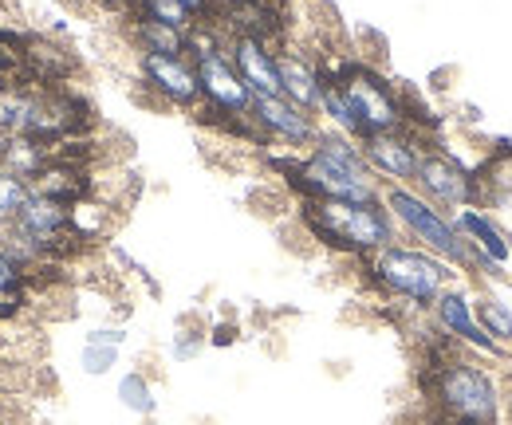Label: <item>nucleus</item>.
<instances>
[{
    "label": "nucleus",
    "instance_id": "obj_16",
    "mask_svg": "<svg viewBox=\"0 0 512 425\" xmlns=\"http://www.w3.org/2000/svg\"><path fill=\"white\" fill-rule=\"evenodd\" d=\"M130 40V52H158V56H190V36L182 28H170V24H158V20H146V16H127L123 20Z\"/></svg>",
    "mask_w": 512,
    "mask_h": 425
},
{
    "label": "nucleus",
    "instance_id": "obj_28",
    "mask_svg": "<svg viewBox=\"0 0 512 425\" xmlns=\"http://www.w3.org/2000/svg\"><path fill=\"white\" fill-rule=\"evenodd\" d=\"M233 339H237V327H217V339H213V343L225 347V343H233Z\"/></svg>",
    "mask_w": 512,
    "mask_h": 425
},
{
    "label": "nucleus",
    "instance_id": "obj_24",
    "mask_svg": "<svg viewBox=\"0 0 512 425\" xmlns=\"http://www.w3.org/2000/svg\"><path fill=\"white\" fill-rule=\"evenodd\" d=\"M205 347V331H178L174 339V359H193Z\"/></svg>",
    "mask_w": 512,
    "mask_h": 425
},
{
    "label": "nucleus",
    "instance_id": "obj_1",
    "mask_svg": "<svg viewBox=\"0 0 512 425\" xmlns=\"http://www.w3.org/2000/svg\"><path fill=\"white\" fill-rule=\"evenodd\" d=\"M276 178L300 201H379L383 182L371 174L359 138L339 130H320V138L304 154H268Z\"/></svg>",
    "mask_w": 512,
    "mask_h": 425
},
{
    "label": "nucleus",
    "instance_id": "obj_27",
    "mask_svg": "<svg viewBox=\"0 0 512 425\" xmlns=\"http://www.w3.org/2000/svg\"><path fill=\"white\" fill-rule=\"evenodd\" d=\"M99 12H111V16H123L127 20L130 12H134V0H91Z\"/></svg>",
    "mask_w": 512,
    "mask_h": 425
},
{
    "label": "nucleus",
    "instance_id": "obj_26",
    "mask_svg": "<svg viewBox=\"0 0 512 425\" xmlns=\"http://www.w3.org/2000/svg\"><path fill=\"white\" fill-rule=\"evenodd\" d=\"M186 12H190L193 20L201 24V28H209L213 24V16H217V8H213V0H178Z\"/></svg>",
    "mask_w": 512,
    "mask_h": 425
},
{
    "label": "nucleus",
    "instance_id": "obj_12",
    "mask_svg": "<svg viewBox=\"0 0 512 425\" xmlns=\"http://www.w3.org/2000/svg\"><path fill=\"white\" fill-rule=\"evenodd\" d=\"M359 146H363V158H367L371 174L383 185H414L422 154L430 146V134L414 130V126H402V130L367 134V138H359Z\"/></svg>",
    "mask_w": 512,
    "mask_h": 425
},
{
    "label": "nucleus",
    "instance_id": "obj_14",
    "mask_svg": "<svg viewBox=\"0 0 512 425\" xmlns=\"http://www.w3.org/2000/svg\"><path fill=\"white\" fill-rule=\"evenodd\" d=\"M453 225H457L461 241L469 244L473 252H481L485 260H493L501 272H509L512 268V229L497 217V213H489V209H481V205H465V209L453 213Z\"/></svg>",
    "mask_w": 512,
    "mask_h": 425
},
{
    "label": "nucleus",
    "instance_id": "obj_21",
    "mask_svg": "<svg viewBox=\"0 0 512 425\" xmlns=\"http://www.w3.org/2000/svg\"><path fill=\"white\" fill-rule=\"evenodd\" d=\"M130 16H146V20H158V24L182 28V32H197V28H201V24L193 20L178 0H134V12H130Z\"/></svg>",
    "mask_w": 512,
    "mask_h": 425
},
{
    "label": "nucleus",
    "instance_id": "obj_22",
    "mask_svg": "<svg viewBox=\"0 0 512 425\" xmlns=\"http://www.w3.org/2000/svg\"><path fill=\"white\" fill-rule=\"evenodd\" d=\"M32 197V185L8 170H0V229L16 221V213L24 209V201Z\"/></svg>",
    "mask_w": 512,
    "mask_h": 425
},
{
    "label": "nucleus",
    "instance_id": "obj_2",
    "mask_svg": "<svg viewBox=\"0 0 512 425\" xmlns=\"http://www.w3.org/2000/svg\"><path fill=\"white\" fill-rule=\"evenodd\" d=\"M426 398L442 425H501L509 390L481 355L449 343L426 363Z\"/></svg>",
    "mask_w": 512,
    "mask_h": 425
},
{
    "label": "nucleus",
    "instance_id": "obj_5",
    "mask_svg": "<svg viewBox=\"0 0 512 425\" xmlns=\"http://www.w3.org/2000/svg\"><path fill=\"white\" fill-rule=\"evenodd\" d=\"M190 60L197 67V83H201V107L193 115H205L213 126L229 130V134H241L249 138L253 146H260L253 122V91L245 87V79L237 75V67L225 52V40L221 32L209 24V28H197L190 36Z\"/></svg>",
    "mask_w": 512,
    "mask_h": 425
},
{
    "label": "nucleus",
    "instance_id": "obj_29",
    "mask_svg": "<svg viewBox=\"0 0 512 425\" xmlns=\"http://www.w3.org/2000/svg\"><path fill=\"white\" fill-rule=\"evenodd\" d=\"M501 425H512V394H509V402H505V414H501Z\"/></svg>",
    "mask_w": 512,
    "mask_h": 425
},
{
    "label": "nucleus",
    "instance_id": "obj_11",
    "mask_svg": "<svg viewBox=\"0 0 512 425\" xmlns=\"http://www.w3.org/2000/svg\"><path fill=\"white\" fill-rule=\"evenodd\" d=\"M134 71H138L142 91H150V99L158 107H174V111L201 107V83H197V67L190 56L134 52Z\"/></svg>",
    "mask_w": 512,
    "mask_h": 425
},
{
    "label": "nucleus",
    "instance_id": "obj_19",
    "mask_svg": "<svg viewBox=\"0 0 512 425\" xmlns=\"http://www.w3.org/2000/svg\"><path fill=\"white\" fill-rule=\"evenodd\" d=\"M320 122L323 130H339V134H347V138H359V122H355V111H351V103H347V95L339 91V83L331 79V71H327V79H323V95H320Z\"/></svg>",
    "mask_w": 512,
    "mask_h": 425
},
{
    "label": "nucleus",
    "instance_id": "obj_18",
    "mask_svg": "<svg viewBox=\"0 0 512 425\" xmlns=\"http://www.w3.org/2000/svg\"><path fill=\"white\" fill-rule=\"evenodd\" d=\"M473 292H477L473 304H477V319H481L485 335H489L505 355H512V304L501 292H493V288H473Z\"/></svg>",
    "mask_w": 512,
    "mask_h": 425
},
{
    "label": "nucleus",
    "instance_id": "obj_30",
    "mask_svg": "<svg viewBox=\"0 0 512 425\" xmlns=\"http://www.w3.org/2000/svg\"><path fill=\"white\" fill-rule=\"evenodd\" d=\"M229 4H237V0H213V8H229Z\"/></svg>",
    "mask_w": 512,
    "mask_h": 425
},
{
    "label": "nucleus",
    "instance_id": "obj_7",
    "mask_svg": "<svg viewBox=\"0 0 512 425\" xmlns=\"http://www.w3.org/2000/svg\"><path fill=\"white\" fill-rule=\"evenodd\" d=\"M383 205L386 213L394 217L398 225V237L434 256H442L446 264H453L461 276H465V264H469V244L461 241L457 225H453V213L438 209L434 201H426L414 185H383Z\"/></svg>",
    "mask_w": 512,
    "mask_h": 425
},
{
    "label": "nucleus",
    "instance_id": "obj_23",
    "mask_svg": "<svg viewBox=\"0 0 512 425\" xmlns=\"http://www.w3.org/2000/svg\"><path fill=\"white\" fill-rule=\"evenodd\" d=\"M79 363L87 374H111L115 363H119V347H95V343H83V355H79Z\"/></svg>",
    "mask_w": 512,
    "mask_h": 425
},
{
    "label": "nucleus",
    "instance_id": "obj_10",
    "mask_svg": "<svg viewBox=\"0 0 512 425\" xmlns=\"http://www.w3.org/2000/svg\"><path fill=\"white\" fill-rule=\"evenodd\" d=\"M249 122H253L256 138H260L264 150H268V146H280L284 154H304L323 130L320 115L296 107V103L284 99V95L253 99V115H249Z\"/></svg>",
    "mask_w": 512,
    "mask_h": 425
},
{
    "label": "nucleus",
    "instance_id": "obj_8",
    "mask_svg": "<svg viewBox=\"0 0 512 425\" xmlns=\"http://www.w3.org/2000/svg\"><path fill=\"white\" fill-rule=\"evenodd\" d=\"M414 189H418L426 201H434L438 209H446V213H457V209H465V205H481L477 166H465L449 146L434 142V138H430V146H426V154H422Z\"/></svg>",
    "mask_w": 512,
    "mask_h": 425
},
{
    "label": "nucleus",
    "instance_id": "obj_25",
    "mask_svg": "<svg viewBox=\"0 0 512 425\" xmlns=\"http://www.w3.org/2000/svg\"><path fill=\"white\" fill-rule=\"evenodd\" d=\"M87 343H95V347H123L127 331L123 327H95V331H87Z\"/></svg>",
    "mask_w": 512,
    "mask_h": 425
},
{
    "label": "nucleus",
    "instance_id": "obj_15",
    "mask_svg": "<svg viewBox=\"0 0 512 425\" xmlns=\"http://www.w3.org/2000/svg\"><path fill=\"white\" fill-rule=\"evenodd\" d=\"M225 40V36H221ZM225 52L237 67V75L245 79V87L253 91L256 99L280 95V67H276V44L264 40H249V36H229Z\"/></svg>",
    "mask_w": 512,
    "mask_h": 425
},
{
    "label": "nucleus",
    "instance_id": "obj_13",
    "mask_svg": "<svg viewBox=\"0 0 512 425\" xmlns=\"http://www.w3.org/2000/svg\"><path fill=\"white\" fill-rule=\"evenodd\" d=\"M276 67H280V95L292 99L304 111H320L323 79H327V56L304 48V44H276Z\"/></svg>",
    "mask_w": 512,
    "mask_h": 425
},
{
    "label": "nucleus",
    "instance_id": "obj_6",
    "mask_svg": "<svg viewBox=\"0 0 512 425\" xmlns=\"http://www.w3.org/2000/svg\"><path fill=\"white\" fill-rule=\"evenodd\" d=\"M327 71H331V79L339 83V91L347 95V103L355 111L359 138L410 126L406 95L383 67H375L371 60H359V56H339V60H327Z\"/></svg>",
    "mask_w": 512,
    "mask_h": 425
},
{
    "label": "nucleus",
    "instance_id": "obj_17",
    "mask_svg": "<svg viewBox=\"0 0 512 425\" xmlns=\"http://www.w3.org/2000/svg\"><path fill=\"white\" fill-rule=\"evenodd\" d=\"M28 304H32V276L0 244V319H24Z\"/></svg>",
    "mask_w": 512,
    "mask_h": 425
},
{
    "label": "nucleus",
    "instance_id": "obj_31",
    "mask_svg": "<svg viewBox=\"0 0 512 425\" xmlns=\"http://www.w3.org/2000/svg\"><path fill=\"white\" fill-rule=\"evenodd\" d=\"M438 425H442V422H438Z\"/></svg>",
    "mask_w": 512,
    "mask_h": 425
},
{
    "label": "nucleus",
    "instance_id": "obj_4",
    "mask_svg": "<svg viewBox=\"0 0 512 425\" xmlns=\"http://www.w3.org/2000/svg\"><path fill=\"white\" fill-rule=\"evenodd\" d=\"M308 241H316L327 252H339L347 260H367L386 244L402 241L394 217L379 201H300L296 209Z\"/></svg>",
    "mask_w": 512,
    "mask_h": 425
},
{
    "label": "nucleus",
    "instance_id": "obj_3",
    "mask_svg": "<svg viewBox=\"0 0 512 425\" xmlns=\"http://www.w3.org/2000/svg\"><path fill=\"white\" fill-rule=\"evenodd\" d=\"M363 280L390 304H402L410 311H430L438 304V296L449 292L453 284H461V272L446 264L442 256L418 248L410 241H394L379 248L375 256L359 260Z\"/></svg>",
    "mask_w": 512,
    "mask_h": 425
},
{
    "label": "nucleus",
    "instance_id": "obj_20",
    "mask_svg": "<svg viewBox=\"0 0 512 425\" xmlns=\"http://www.w3.org/2000/svg\"><path fill=\"white\" fill-rule=\"evenodd\" d=\"M119 402L127 406L130 414H138V418H150V414L158 410L154 386H150V378H146L142 370H130V374L119 378Z\"/></svg>",
    "mask_w": 512,
    "mask_h": 425
},
{
    "label": "nucleus",
    "instance_id": "obj_9",
    "mask_svg": "<svg viewBox=\"0 0 512 425\" xmlns=\"http://www.w3.org/2000/svg\"><path fill=\"white\" fill-rule=\"evenodd\" d=\"M473 284H453L449 292L438 296V304L430 307L426 315H430V327L453 343L457 351H469V355H481V359H509L489 335H485V327H481V319H477V304H473Z\"/></svg>",
    "mask_w": 512,
    "mask_h": 425
}]
</instances>
